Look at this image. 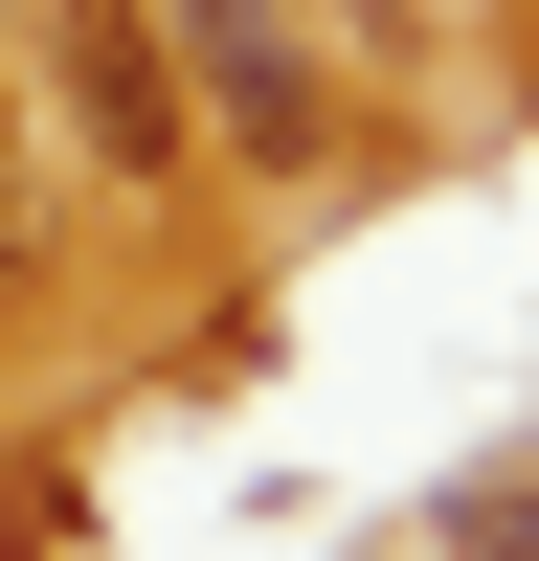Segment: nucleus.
Listing matches in <instances>:
<instances>
[{
  "mask_svg": "<svg viewBox=\"0 0 539 561\" xmlns=\"http://www.w3.org/2000/svg\"><path fill=\"white\" fill-rule=\"evenodd\" d=\"M158 45H180V68H203V90H180V113H225V135H248V158H337V68H314L293 23H248V0H158Z\"/></svg>",
  "mask_w": 539,
  "mask_h": 561,
  "instance_id": "1",
  "label": "nucleus"
},
{
  "mask_svg": "<svg viewBox=\"0 0 539 561\" xmlns=\"http://www.w3.org/2000/svg\"><path fill=\"white\" fill-rule=\"evenodd\" d=\"M68 113H90V158H135V180L203 135V113H180V45H158V0H68Z\"/></svg>",
  "mask_w": 539,
  "mask_h": 561,
  "instance_id": "2",
  "label": "nucleus"
},
{
  "mask_svg": "<svg viewBox=\"0 0 539 561\" xmlns=\"http://www.w3.org/2000/svg\"><path fill=\"white\" fill-rule=\"evenodd\" d=\"M427 561H539V449L472 472V494H427Z\"/></svg>",
  "mask_w": 539,
  "mask_h": 561,
  "instance_id": "3",
  "label": "nucleus"
},
{
  "mask_svg": "<svg viewBox=\"0 0 539 561\" xmlns=\"http://www.w3.org/2000/svg\"><path fill=\"white\" fill-rule=\"evenodd\" d=\"M0 248H23V68H0Z\"/></svg>",
  "mask_w": 539,
  "mask_h": 561,
  "instance_id": "4",
  "label": "nucleus"
}]
</instances>
